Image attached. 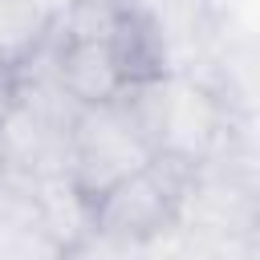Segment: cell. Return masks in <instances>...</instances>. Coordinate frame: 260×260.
Here are the masks:
<instances>
[{
	"mask_svg": "<svg viewBox=\"0 0 260 260\" xmlns=\"http://www.w3.org/2000/svg\"><path fill=\"white\" fill-rule=\"evenodd\" d=\"M207 162L187 158L179 150H154L146 167L114 183L106 195L93 199V228L106 236H118L134 248L167 236L183 223L187 203L203 179Z\"/></svg>",
	"mask_w": 260,
	"mask_h": 260,
	"instance_id": "6da1fadb",
	"label": "cell"
},
{
	"mask_svg": "<svg viewBox=\"0 0 260 260\" xmlns=\"http://www.w3.org/2000/svg\"><path fill=\"white\" fill-rule=\"evenodd\" d=\"M150 154L154 150L130 126V118L118 110V102L81 106L77 118H73V130H69V171L65 175L93 203L114 183H122L126 175L146 167Z\"/></svg>",
	"mask_w": 260,
	"mask_h": 260,
	"instance_id": "7a4b0ae2",
	"label": "cell"
},
{
	"mask_svg": "<svg viewBox=\"0 0 260 260\" xmlns=\"http://www.w3.org/2000/svg\"><path fill=\"white\" fill-rule=\"evenodd\" d=\"M45 65H49L53 81L77 106H106V102H114L130 85L110 41H73V37L49 32Z\"/></svg>",
	"mask_w": 260,
	"mask_h": 260,
	"instance_id": "3957f363",
	"label": "cell"
},
{
	"mask_svg": "<svg viewBox=\"0 0 260 260\" xmlns=\"http://www.w3.org/2000/svg\"><path fill=\"white\" fill-rule=\"evenodd\" d=\"M32 199H37L41 228L49 232V240L57 248H65L69 240H77L93 228V203L73 187L69 175H53V179L32 183Z\"/></svg>",
	"mask_w": 260,
	"mask_h": 260,
	"instance_id": "277c9868",
	"label": "cell"
},
{
	"mask_svg": "<svg viewBox=\"0 0 260 260\" xmlns=\"http://www.w3.org/2000/svg\"><path fill=\"white\" fill-rule=\"evenodd\" d=\"M53 24L32 8V0H0V69L16 73L28 57L41 53Z\"/></svg>",
	"mask_w": 260,
	"mask_h": 260,
	"instance_id": "5b68a950",
	"label": "cell"
},
{
	"mask_svg": "<svg viewBox=\"0 0 260 260\" xmlns=\"http://www.w3.org/2000/svg\"><path fill=\"white\" fill-rule=\"evenodd\" d=\"M138 252H142V248H134V244L118 240V236H106V232L89 228L85 236L69 240V244L57 252V260H138Z\"/></svg>",
	"mask_w": 260,
	"mask_h": 260,
	"instance_id": "8992f818",
	"label": "cell"
},
{
	"mask_svg": "<svg viewBox=\"0 0 260 260\" xmlns=\"http://www.w3.org/2000/svg\"><path fill=\"white\" fill-rule=\"evenodd\" d=\"M69 4H73V0H32V8H37V12H41L49 24H53V20H57V16H61Z\"/></svg>",
	"mask_w": 260,
	"mask_h": 260,
	"instance_id": "52a82bcc",
	"label": "cell"
},
{
	"mask_svg": "<svg viewBox=\"0 0 260 260\" xmlns=\"http://www.w3.org/2000/svg\"><path fill=\"white\" fill-rule=\"evenodd\" d=\"M0 175H4V167H0Z\"/></svg>",
	"mask_w": 260,
	"mask_h": 260,
	"instance_id": "ba28073f",
	"label": "cell"
}]
</instances>
